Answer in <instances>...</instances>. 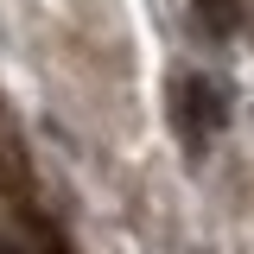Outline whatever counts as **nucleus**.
Listing matches in <instances>:
<instances>
[{
  "mask_svg": "<svg viewBox=\"0 0 254 254\" xmlns=\"http://www.w3.org/2000/svg\"><path fill=\"white\" fill-rule=\"evenodd\" d=\"M0 254H26V248H13V242H0Z\"/></svg>",
  "mask_w": 254,
  "mask_h": 254,
  "instance_id": "nucleus-3",
  "label": "nucleus"
},
{
  "mask_svg": "<svg viewBox=\"0 0 254 254\" xmlns=\"http://www.w3.org/2000/svg\"><path fill=\"white\" fill-rule=\"evenodd\" d=\"M197 6V26L210 32V38H229V32L242 26V0H190Z\"/></svg>",
  "mask_w": 254,
  "mask_h": 254,
  "instance_id": "nucleus-2",
  "label": "nucleus"
},
{
  "mask_svg": "<svg viewBox=\"0 0 254 254\" xmlns=\"http://www.w3.org/2000/svg\"><path fill=\"white\" fill-rule=\"evenodd\" d=\"M222 121H229V95L216 89V76L178 70V76H172V127H178L185 153H203L222 133Z\"/></svg>",
  "mask_w": 254,
  "mask_h": 254,
  "instance_id": "nucleus-1",
  "label": "nucleus"
}]
</instances>
